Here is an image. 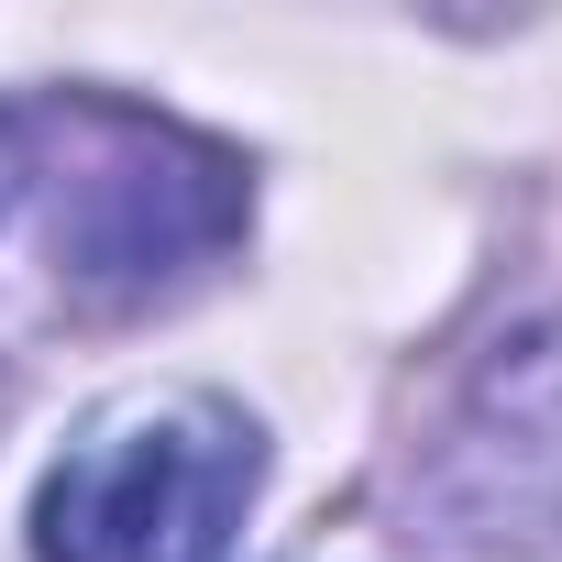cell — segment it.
I'll list each match as a JSON object with an SVG mask.
<instances>
[{
    "label": "cell",
    "instance_id": "3957f363",
    "mask_svg": "<svg viewBox=\"0 0 562 562\" xmlns=\"http://www.w3.org/2000/svg\"><path fill=\"white\" fill-rule=\"evenodd\" d=\"M408 540L430 562H551L562 551V310L518 321L408 474Z\"/></svg>",
    "mask_w": 562,
    "mask_h": 562
},
{
    "label": "cell",
    "instance_id": "277c9868",
    "mask_svg": "<svg viewBox=\"0 0 562 562\" xmlns=\"http://www.w3.org/2000/svg\"><path fill=\"white\" fill-rule=\"evenodd\" d=\"M0 210H12V155H0Z\"/></svg>",
    "mask_w": 562,
    "mask_h": 562
},
{
    "label": "cell",
    "instance_id": "6da1fadb",
    "mask_svg": "<svg viewBox=\"0 0 562 562\" xmlns=\"http://www.w3.org/2000/svg\"><path fill=\"white\" fill-rule=\"evenodd\" d=\"M0 155H12V199L45 232L56 299L89 321L188 299L254 221V177L232 144H210L144 100H111V89L12 100Z\"/></svg>",
    "mask_w": 562,
    "mask_h": 562
},
{
    "label": "cell",
    "instance_id": "7a4b0ae2",
    "mask_svg": "<svg viewBox=\"0 0 562 562\" xmlns=\"http://www.w3.org/2000/svg\"><path fill=\"white\" fill-rule=\"evenodd\" d=\"M265 485V430L210 397H122L100 408L34 496V562H210Z\"/></svg>",
    "mask_w": 562,
    "mask_h": 562
}]
</instances>
